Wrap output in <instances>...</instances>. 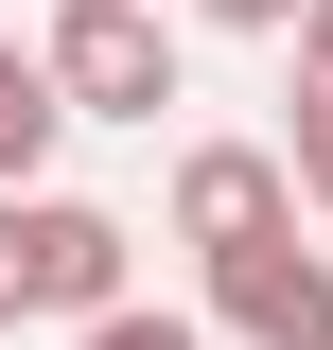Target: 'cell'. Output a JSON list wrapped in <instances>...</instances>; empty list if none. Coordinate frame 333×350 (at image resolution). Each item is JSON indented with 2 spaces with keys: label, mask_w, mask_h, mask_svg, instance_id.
<instances>
[{
  "label": "cell",
  "mask_w": 333,
  "mask_h": 350,
  "mask_svg": "<svg viewBox=\"0 0 333 350\" xmlns=\"http://www.w3.org/2000/svg\"><path fill=\"white\" fill-rule=\"evenodd\" d=\"M281 53H298V88H333V0H298V36H281Z\"/></svg>",
  "instance_id": "9"
},
{
  "label": "cell",
  "mask_w": 333,
  "mask_h": 350,
  "mask_svg": "<svg viewBox=\"0 0 333 350\" xmlns=\"http://www.w3.org/2000/svg\"><path fill=\"white\" fill-rule=\"evenodd\" d=\"M53 140H71V88H53V53H18V36H0V193H36V175H53Z\"/></svg>",
  "instance_id": "5"
},
{
  "label": "cell",
  "mask_w": 333,
  "mask_h": 350,
  "mask_svg": "<svg viewBox=\"0 0 333 350\" xmlns=\"http://www.w3.org/2000/svg\"><path fill=\"white\" fill-rule=\"evenodd\" d=\"M106 298H140V228L106 193H0V333H88Z\"/></svg>",
  "instance_id": "1"
},
{
  "label": "cell",
  "mask_w": 333,
  "mask_h": 350,
  "mask_svg": "<svg viewBox=\"0 0 333 350\" xmlns=\"http://www.w3.org/2000/svg\"><path fill=\"white\" fill-rule=\"evenodd\" d=\"M210 333L228 350H333V245H298V228H263V245H228L210 262Z\"/></svg>",
  "instance_id": "4"
},
{
  "label": "cell",
  "mask_w": 333,
  "mask_h": 350,
  "mask_svg": "<svg viewBox=\"0 0 333 350\" xmlns=\"http://www.w3.org/2000/svg\"><path fill=\"white\" fill-rule=\"evenodd\" d=\"M281 175H298V211H333V88L281 105Z\"/></svg>",
  "instance_id": "7"
},
{
  "label": "cell",
  "mask_w": 333,
  "mask_h": 350,
  "mask_svg": "<svg viewBox=\"0 0 333 350\" xmlns=\"http://www.w3.org/2000/svg\"><path fill=\"white\" fill-rule=\"evenodd\" d=\"M53 88H71V123H158V105H193V53H175L158 0H53Z\"/></svg>",
  "instance_id": "2"
},
{
  "label": "cell",
  "mask_w": 333,
  "mask_h": 350,
  "mask_svg": "<svg viewBox=\"0 0 333 350\" xmlns=\"http://www.w3.org/2000/svg\"><path fill=\"white\" fill-rule=\"evenodd\" d=\"M71 350H228V333H210V315H175V298H106Z\"/></svg>",
  "instance_id": "6"
},
{
  "label": "cell",
  "mask_w": 333,
  "mask_h": 350,
  "mask_svg": "<svg viewBox=\"0 0 333 350\" xmlns=\"http://www.w3.org/2000/svg\"><path fill=\"white\" fill-rule=\"evenodd\" d=\"M263 228H298V175H281V140H175V193H158V245L228 262V245H263Z\"/></svg>",
  "instance_id": "3"
},
{
  "label": "cell",
  "mask_w": 333,
  "mask_h": 350,
  "mask_svg": "<svg viewBox=\"0 0 333 350\" xmlns=\"http://www.w3.org/2000/svg\"><path fill=\"white\" fill-rule=\"evenodd\" d=\"M175 18H210V36H298V0H175Z\"/></svg>",
  "instance_id": "8"
}]
</instances>
